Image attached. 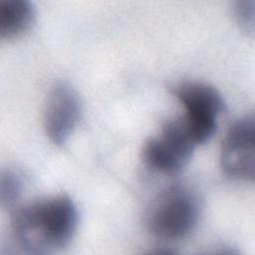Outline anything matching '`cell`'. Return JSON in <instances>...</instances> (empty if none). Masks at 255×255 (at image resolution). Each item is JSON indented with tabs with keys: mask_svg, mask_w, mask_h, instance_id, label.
Returning <instances> with one entry per match:
<instances>
[{
	"mask_svg": "<svg viewBox=\"0 0 255 255\" xmlns=\"http://www.w3.org/2000/svg\"><path fill=\"white\" fill-rule=\"evenodd\" d=\"M79 215L74 201L59 194L36 199L16 209L11 229L17 244L30 253H53L74 238Z\"/></svg>",
	"mask_w": 255,
	"mask_h": 255,
	"instance_id": "obj_1",
	"label": "cell"
},
{
	"mask_svg": "<svg viewBox=\"0 0 255 255\" xmlns=\"http://www.w3.org/2000/svg\"><path fill=\"white\" fill-rule=\"evenodd\" d=\"M201 205L194 191L175 185L163 191L152 203L146 216L149 233L162 242L186 238L196 227Z\"/></svg>",
	"mask_w": 255,
	"mask_h": 255,
	"instance_id": "obj_2",
	"label": "cell"
},
{
	"mask_svg": "<svg viewBox=\"0 0 255 255\" xmlns=\"http://www.w3.org/2000/svg\"><path fill=\"white\" fill-rule=\"evenodd\" d=\"M196 146L197 143L179 116L165 122L159 132L145 141L141 158L152 170L173 174L187 164Z\"/></svg>",
	"mask_w": 255,
	"mask_h": 255,
	"instance_id": "obj_3",
	"label": "cell"
},
{
	"mask_svg": "<svg viewBox=\"0 0 255 255\" xmlns=\"http://www.w3.org/2000/svg\"><path fill=\"white\" fill-rule=\"evenodd\" d=\"M173 95L183 107L181 117L197 145L208 140L216 130L218 117L223 111L221 94L209 84L187 81L176 85Z\"/></svg>",
	"mask_w": 255,
	"mask_h": 255,
	"instance_id": "obj_4",
	"label": "cell"
},
{
	"mask_svg": "<svg viewBox=\"0 0 255 255\" xmlns=\"http://www.w3.org/2000/svg\"><path fill=\"white\" fill-rule=\"evenodd\" d=\"M254 116L247 114L228 128L221 144L220 165L235 180L252 183L255 177Z\"/></svg>",
	"mask_w": 255,
	"mask_h": 255,
	"instance_id": "obj_5",
	"label": "cell"
},
{
	"mask_svg": "<svg viewBox=\"0 0 255 255\" xmlns=\"http://www.w3.org/2000/svg\"><path fill=\"white\" fill-rule=\"evenodd\" d=\"M82 104L78 93L69 85L59 83L48 92L43 108V125L50 140L63 144L79 124Z\"/></svg>",
	"mask_w": 255,
	"mask_h": 255,
	"instance_id": "obj_6",
	"label": "cell"
},
{
	"mask_svg": "<svg viewBox=\"0 0 255 255\" xmlns=\"http://www.w3.org/2000/svg\"><path fill=\"white\" fill-rule=\"evenodd\" d=\"M35 8L28 0H0V38L11 40L29 30Z\"/></svg>",
	"mask_w": 255,
	"mask_h": 255,
	"instance_id": "obj_7",
	"label": "cell"
},
{
	"mask_svg": "<svg viewBox=\"0 0 255 255\" xmlns=\"http://www.w3.org/2000/svg\"><path fill=\"white\" fill-rule=\"evenodd\" d=\"M23 181L20 174L14 170H3L0 178V199L4 206L14 205L21 195Z\"/></svg>",
	"mask_w": 255,
	"mask_h": 255,
	"instance_id": "obj_8",
	"label": "cell"
},
{
	"mask_svg": "<svg viewBox=\"0 0 255 255\" xmlns=\"http://www.w3.org/2000/svg\"><path fill=\"white\" fill-rule=\"evenodd\" d=\"M233 12L236 22L241 27V29L246 33L253 34L255 21L254 0H243L236 2L233 8Z\"/></svg>",
	"mask_w": 255,
	"mask_h": 255,
	"instance_id": "obj_9",
	"label": "cell"
}]
</instances>
